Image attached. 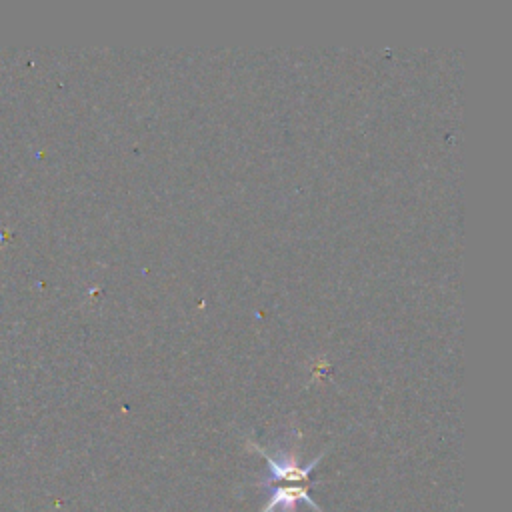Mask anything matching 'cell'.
I'll use <instances>...</instances> for the list:
<instances>
[{
	"mask_svg": "<svg viewBox=\"0 0 512 512\" xmlns=\"http://www.w3.org/2000/svg\"><path fill=\"white\" fill-rule=\"evenodd\" d=\"M308 490L310 486L306 484H290V486L286 484V486L274 488L260 512H296V506L300 502L308 504L316 512H322L320 506L310 498Z\"/></svg>",
	"mask_w": 512,
	"mask_h": 512,
	"instance_id": "obj_2",
	"label": "cell"
},
{
	"mask_svg": "<svg viewBox=\"0 0 512 512\" xmlns=\"http://www.w3.org/2000/svg\"><path fill=\"white\" fill-rule=\"evenodd\" d=\"M248 448L262 454L266 464H268V476L264 480L258 482V486H264V488H270L272 484L276 482H288V484H294V482H300V484H306V486H312L310 484V474L314 470V466L324 458L326 452L318 454L314 460H310L308 464L300 466L298 464V456H296V450L288 452V450H282L280 456L264 450L262 446H258L254 440H246Z\"/></svg>",
	"mask_w": 512,
	"mask_h": 512,
	"instance_id": "obj_1",
	"label": "cell"
}]
</instances>
